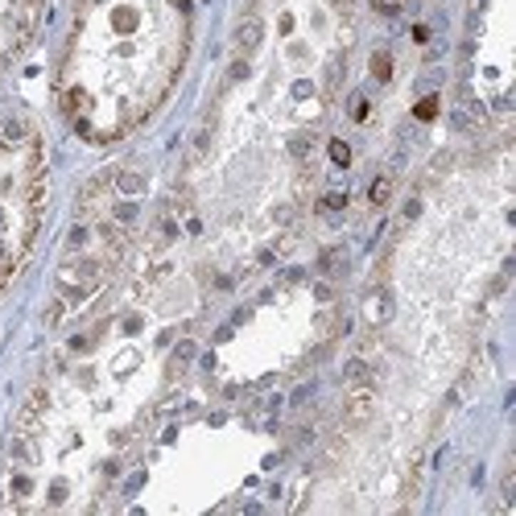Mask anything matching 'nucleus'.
<instances>
[{
  "label": "nucleus",
  "instance_id": "4",
  "mask_svg": "<svg viewBox=\"0 0 516 516\" xmlns=\"http://www.w3.org/2000/svg\"><path fill=\"white\" fill-rule=\"evenodd\" d=\"M388 199H393V178H388V174H380V178L372 182V202H376V207H384Z\"/></svg>",
  "mask_w": 516,
  "mask_h": 516
},
{
  "label": "nucleus",
  "instance_id": "1",
  "mask_svg": "<svg viewBox=\"0 0 516 516\" xmlns=\"http://www.w3.org/2000/svg\"><path fill=\"white\" fill-rule=\"evenodd\" d=\"M376 413V393H372V384H363V388H347V401H343V421L359 430V425H368Z\"/></svg>",
  "mask_w": 516,
  "mask_h": 516
},
{
  "label": "nucleus",
  "instance_id": "5",
  "mask_svg": "<svg viewBox=\"0 0 516 516\" xmlns=\"http://www.w3.org/2000/svg\"><path fill=\"white\" fill-rule=\"evenodd\" d=\"M372 75H376L380 83H388V75H393V58H388L384 50H380L376 58H372Z\"/></svg>",
  "mask_w": 516,
  "mask_h": 516
},
{
  "label": "nucleus",
  "instance_id": "3",
  "mask_svg": "<svg viewBox=\"0 0 516 516\" xmlns=\"http://www.w3.org/2000/svg\"><path fill=\"white\" fill-rule=\"evenodd\" d=\"M343 376H347V384H351V388H363V384H372V368H368L363 359H347Z\"/></svg>",
  "mask_w": 516,
  "mask_h": 516
},
{
  "label": "nucleus",
  "instance_id": "2",
  "mask_svg": "<svg viewBox=\"0 0 516 516\" xmlns=\"http://www.w3.org/2000/svg\"><path fill=\"white\" fill-rule=\"evenodd\" d=\"M260 38H264V25H260L257 17H248L244 25H239V33H236V46H239V54H252L260 46Z\"/></svg>",
  "mask_w": 516,
  "mask_h": 516
},
{
  "label": "nucleus",
  "instance_id": "6",
  "mask_svg": "<svg viewBox=\"0 0 516 516\" xmlns=\"http://www.w3.org/2000/svg\"><path fill=\"white\" fill-rule=\"evenodd\" d=\"M310 145H314V137H310V133H298V137L289 140V149H294V158H306V149H310Z\"/></svg>",
  "mask_w": 516,
  "mask_h": 516
},
{
  "label": "nucleus",
  "instance_id": "7",
  "mask_svg": "<svg viewBox=\"0 0 516 516\" xmlns=\"http://www.w3.org/2000/svg\"><path fill=\"white\" fill-rule=\"evenodd\" d=\"M331 153H335L339 165H347V161H351V153H347V145H343V140H335V145H331Z\"/></svg>",
  "mask_w": 516,
  "mask_h": 516
}]
</instances>
